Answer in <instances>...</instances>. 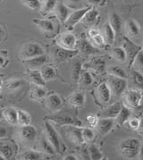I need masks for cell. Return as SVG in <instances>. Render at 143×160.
<instances>
[{
	"instance_id": "ab89813d",
	"label": "cell",
	"mask_w": 143,
	"mask_h": 160,
	"mask_svg": "<svg viewBox=\"0 0 143 160\" xmlns=\"http://www.w3.org/2000/svg\"><path fill=\"white\" fill-rule=\"evenodd\" d=\"M79 81H80V83L81 84L82 86H90L93 82V78L91 73L89 71H83L81 72L80 78H79Z\"/></svg>"
},
{
	"instance_id": "2e32d148",
	"label": "cell",
	"mask_w": 143,
	"mask_h": 160,
	"mask_svg": "<svg viewBox=\"0 0 143 160\" xmlns=\"http://www.w3.org/2000/svg\"><path fill=\"white\" fill-rule=\"evenodd\" d=\"M79 53L78 50H69V49H65L59 47V48H57L54 53V58L57 61V62H63L67 59L74 58L77 54Z\"/></svg>"
},
{
	"instance_id": "8992f818",
	"label": "cell",
	"mask_w": 143,
	"mask_h": 160,
	"mask_svg": "<svg viewBox=\"0 0 143 160\" xmlns=\"http://www.w3.org/2000/svg\"><path fill=\"white\" fill-rule=\"evenodd\" d=\"M44 49L38 43L30 42L23 46L20 51V57L23 60L44 55Z\"/></svg>"
},
{
	"instance_id": "52a82bcc",
	"label": "cell",
	"mask_w": 143,
	"mask_h": 160,
	"mask_svg": "<svg viewBox=\"0 0 143 160\" xmlns=\"http://www.w3.org/2000/svg\"><path fill=\"white\" fill-rule=\"evenodd\" d=\"M143 90H131L124 94V102L129 108H138L142 101Z\"/></svg>"
},
{
	"instance_id": "d4e9b609",
	"label": "cell",
	"mask_w": 143,
	"mask_h": 160,
	"mask_svg": "<svg viewBox=\"0 0 143 160\" xmlns=\"http://www.w3.org/2000/svg\"><path fill=\"white\" fill-rule=\"evenodd\" d=\"M38 150H40L43 153L47 154V155H54L55 154V149L53 146L49 143V141L46 139L45 135L41 136L39 139V143H38Z\"/></svg>"
},
{
	"instance_id": "d6986e66",
	"label": "cell",
	"mask_w": 143,
	"mask_h": 160,
	"mask_svg": "<svg viewBox=\"0 0 143 160\" xmlns=\"http://www.w3.org/2000/svg\"><path fill=\"white\" fill-rule=\"evenodd\" d=\"M122 107H123V103L121 102H117L111 105L101 112V114H100L101 118H113V119H115L116 116L118 115V113L120 112Z\"/></svg>"
},
{
	"instance_id": "f907efd6",
	"label": "cell",
	"mask_w": 143,
	"mask_h": 160,
	"mask_svg": "<svg viewBox=\"0 0 143 160\" xmlns=\"http://www.w3.org/2000/svg\"><path fill=\"white\" fill-rule=\"evenodd\" d=\"M80 155H81V158H83V159H90V155H89V151H88V147L83 146V147L81 148Z\"/></svg>"
},
{
	"instance_id": "cb8c5ba5",
	"label": "cell",
	"mask_w": 143,
	"mask_h": 160,
	"mask_svg": "<svg viewBox=\"0 0 143 160\" xmlns=\"http://www.w3.org/2000/svg\"><path fill=\"white\" fill-rule=\"evenodd\" d=\"M46 96H47V90L43 88V86L33 84V86L32 87V90L30 91L31 99L39 101L40 99L44 98Z\"/></svg>"
},
{
	"instance_id": "5b68a950",
	"label": "cell",
	"mask_w": 143,
	"mask_h": 160,
	"mask_svg": "<svg viewBox=\"0 0 143 160\" xmlns=\"http://www.w3.org/2000/svg\"><path fill=\"white\" fill-rule=\"evenodd\" d=\"M106 84L108 85L111 90V93L115 94L116 96L122 95L127 89V80L124 78L114 76V75H108Z\"/></svg>"
},
{
	"instance_id": "ba28073f",
	"label": "cell",
	"mask_w": 143,
	"mask_h": 160,
	"mask_svg": "<svg viewBox=\"0 0 143 160\" xmlns=\"http://www.w3.org/2000/svg\"><path fill=\"white\" fill-rule=\"evenodd\" d=\"M47 119L53 121L57 124H63V125H72V126H78V127H81L82 125V122H81L78 118L68 114L50 115L47 117Z\"/></svg>"
},
{
	"instance_id": "ffe728a7",
	"label": "cell",
	"mask_w": 143,
	"mask_h": 160,
	"mask_svg": "<svg viewBox=\"0 0 143 160\" xmlns=\"http://www.w3.org/2000/svg\"><path fill=\"white\" fill-rule=\"evenodd\" d=\"M86 96L82 91H75L68 98L69 105L73 108H81L85 103Z\"/></svg>"
},
{
	"instance_id": "9c48e42d",
	"label": "cell",
	"mask_w": 143,
	"mask_h": 160,
	"mask_svg": "<svg viewBox=\"0 0 143 160\" xmlns=\"http://www.w3.org/2000/svg\"><path fill=\"white\" fill-rule=\"evenodd\" d=\"M57 45L62 48L73 50L76 48L77 39L72 32H66L59 35V37L57 39Z\"/></svg>"
},
{
	"instance_id": "603a6c76",
	"label": "cell",
	"mask_w": 143,
	"mask_h": 160,
	"mask_svg": "<svg viewBox=\"0 0 143 160\" xmlns=\"http://www.w3.org/2000/svg\"><path fill=\"white\" fill-rule=\"evenodd\" d=\"M102 36L104 38L105 43L107 45H112L116 40V32L112 29L108 22L105 23L103 26V33Z\"/></svg>"
},
{
	"instance_id": "484cf974",
	"label": "cell",
	"mask_w": 143,
	"mask_h": 160,
	"mask_svg": "<svg viewBox=\"0 0 143 160\" xmlns=\"http://www.w3.org/2000/svg\"><path fill=\"white\" fill-rule=\"evenodd\" d=\"M55 13L56 15L57 16V18L62 23H65V20L67 19V17L69 16V9L65 6L63 3H57V6L55 7Z\"/></svg>"
},
{
	"instance_id": "bcb514c9",
	"label": "cell",
	"mask_w": 143,
	"mask_h": 160,
	"mask_svg": "<svg viewBox=\"0 0 143 160\" xmlns=\"http://www.w3.org/2000/svg\"><path fill=\"white\" fill-rule=\"evenodd\" d=\"M92 41L94 42V44L95 45H97L98 47H100V48H102V47H104L105 46V40L104 38H103V36H102V34L101 33H98L97 35H95V36H93L92 38Z\"/></svg>"
},
{
	"instance_id": "836d02e7",
	"label": "cell",
	"mask_w": 143,
	"mask_h": 160,
	"mask_svg": "<svg viewBox=\"0 0 143 160\" xmlns=\"http://www.w3.org/2000/svg\"><path fill=\"white\" fill-rule=\"evenodd\" d=\"M17 122L21 126L29 125L32 122V117L30 114L23 110H17Z\"/></svg>"
},
{
	"instance_id": "5bb4252c",
	"label": "cell",
	"mask_w": 143,
	"mask_h": 160,
	"mask_svg": "<svg viewBox=\"0 0 143 160\" xmlns=\"http://www.w3.org/2000/svg\"><path fill=\"white\" fill-rule=\"evenodd\" d=\"M115 125V120L113 118H101L98 119V122L95 128L100 135L104 136L107 134Z\"/></svg>"
},
{
	"instance_id": "f546056e",
	"label": "cell",
	"mask_w": 143,
	"mask_h": 160,
	"mask_svg": "<svg viewBox=\"0 0 143 160\" xmlns=\"http://www.w3.org/2000/svg\"><path fill=\"white\" fill-rule=\"evenodd\" d=\"M3 116H4V119H6L10 124H13V125L18 124V122H17V110H15L14 108H10L3 110Z\"/></svg>"
},
{
	"instance_id": "60d3db41",
	"label": "cell",
	"mask_w": 143,
	"mask_h": 160,
	"mask_svg": "<svg viewBox=\"0 0 143 160\" xmlns=\"http://www.w3.org/2000/svg\"><path fill=\"white\" fill-rule=\"evenodd\" d=\"M19 158L23 160H38L41 158V154L38 151L29 150V151H25L22 154Z\"/></svg>"
},
{
	"instance_id": "7bdbcfd3",
	"label": "cell",
	"mask_w": 143,
	"mask_h": 160,
	"mask_svg": "<svg viewBox=\"0 0 143 160\" xmlns=\"http://www.w3.org/2000/svg\"><path fill=\"white\" fill-rule=\"evenodd\" d=\"M81 135H82V139L84 142H91L93 141L95 133L93 132V130L91 128H83L81 129Z\"/></svg>"
},
{
	"instance_id": "9f6ffc18",
	"label": "cell",
	"mask_w": 143,
	"mask_h": 160,
	"mask_svg": "<svg viewBox=\"0 0 143 160\" xmlns=\"http://www.w3.org/2000/svg\"><path fill=\"white\" fill-rule=\"evenodd\" d=\"M138 131L143 132V118L140 119V122H139V127H138Z\"/></svg>"
},
{
	"instance_id": "f5cc1de1",
	"label": "cell",
	"mask_w": 143,
	"mask_h": 160,
	"mask_svg": "<svg viewBox=\"0 0 143 160\" xmlns=\"http://www.w3.org/2000/svg\"><path fill=\"white\" fill-rule=\"evenodd\" d=\"M98 33H100V32L98 31V29H95V28H92V29H91V30L89 31V32H88V34H89V36H90L91 38H92L93 36L97 35V34H98Z\"/></svg>"
},
{
	"instance_id": "277c9868",
	"label": "cell",
	"mask_w": 143,
	"mask_h": 160,
	"mask_svg": "<svg viewBox=\"0 0 143 160\" xmlns=\"http://www.w3.org/2000/svg\"><path fill=\"white\" fill-rule=\"evenodd\" d=\"M123 41H124V44H123L122 48H124L125 54H126V62L128 64V67L131 68V66H133V62L136 58L137 54L139 53V51L143 49V48L141 46H139L133 43L131 39L126 37L123 38Z\"/></svg>"
},
{
	"instance_id": "e575fe53",
	"label": "cell",
	"mask_w": 143,
	"mask_h": 160,
	"mask_svg": "<svg viewBox=\"0 0 143 160\" xmlns=\"http://www.w3.org/2000/svg\"><path fill=\"white\" fill-rule=\"evenodd\" d=\"M29 79L30 81L32 82V84H35V85H39V86H43L45 85L46 82L44 81L43 77L41 75L40 72L37 70L32 71L29 74Z\"/></svg>"
},
{
	"instance_id": "680465c9",
	"label": "cell",
	"mask_w": 143,
	"mask_h": 160,
	"mask_svg": "<svg viewBox=\"0 0 143 160\" xmlns=\"http://www.w3.org/2000/svg\"><path fill=\"white\" fill-rule=\"evenodd\" d=\"M64 160H76L77 158L74 157V156H72V155H68V156H66L65 158H63Z\"/></svg>"
},
{
	"instance_id": "f35d334b",
	"label": "cell",
	"mask_w": 143,
	"mask_h": 160,
	"mask_svg": "<svg viewBox=\"0 0 143 160\" xmlns=\"http://www.w3.org/2000/svg\"><path fill=\"white\" fill-rule=\"evenodd\" d=\"M108 71V73L111 75H114V76L120 77V78H124L126 79L127 78V74L125 72V71L120 67V66H117V65H111L107 68Z\"/></svg>"
},
{
	"instance_id": "d6a6232c",
	"label": "cell",
	"mask_w": 143,
	"mask_h": 160,
	"mask_svg": "<svg viewBox=\"0 0 143 160\" xmlns=\"http://www.w3.org/2000/svg\"><path fill=\"white\" fill-rule=\"evenodd\" d=\"M40 73H41V75H42L45 82L51 81L53 79H55V77H56V70L53 68L52 66H49V65H43L41 67Z\"/></svg>"
},
{
	"instance_id": "44dd1931",
	"label": "cell",
	"mask_w": 143,
	"mask_h": 160,
	"mask_svg": "<svg viewBox=\"0 0 143 160\" xmlns=\"http://www.w3.org/2000/svg\"><path fill=\"white\" fill-rule=\"evenodd\" d=\"M32 22L39 27L40 31L46 33V34H50L55 32V25L52 21L47 19H33Z\"/></svg>"
},
{
	"instance_id": "b9f144b4",
	"label": "cell",
	"mask_w": 143,
	"mask_h": 160,
	"mask_svg": "<svg viewBox=\"0 0 143 160\" xmlns=\"http://www.w3.org/2000/svg\"><path fill=\"white\" fill-rule=\"evenodd\" d=\"M13 148L9 144H5L0 146V156L3 157L4 159H10L13 157Z\"/></svg>"
},
{
	"instance_id": "3957f363",
	"label": "cell",
	"mask_w": 143,
	"mask_h": 160,
	"mask_svg": "<svg viewBox=\"0 0 143 160\" xmlns=\"http://www.w3.org/2000/svg\"><path fill=\"white\" fill-rule=\"evenodd\" d=\"M44 135H45L46 139L49 141V143L53 146L55 151H57L58 153L63 152L62 142H61L58 134L55 128L50 124V122H48L47 121L44 122Z\"/></svg>"
},
{
	"instance_id": "be15d7a7",
	"label": "cell",
	"mask_w": 143,
	"mask_h": 160,
	"mask_svg": "<svg viewBox=\"0 0 143 160\" xmlns=\"http://www.w3.org/2000/svg\"><path fill=\"white\" fill-rule=\"evenodd\" d=\"M1 86H2V80L0 79V88H1Z\"/></svg>"
},
{
	"instance_id": "c3c4849f",
	"label": "cell",
	"mask_w": 143,
	"mask_h": 160,
	"mask_svg": "<svg viewBox=\"0 0 143 160\" xmlns=\"http://www.w3.org/2000/svg\"><path fill=\"white\" fill-rule=\"evenodd\" d=\"M133 65H136L138 67H143V50L141 49V51L137 54L136 58L134 59Z\"/></svg>"
},
{
	"instance_id": "83f0119b",
	"label": "cell",
	"mask_w": 143,
	"mask_h": 160,
	"mask_svg": "<svg viewBox=\"0 0 143 160\" xmlns=\"http://www.w3.org/2000/svg\"><path fill=\"white\" fill-rule=\"evenodd\" d=\"M57 4V0H43L40 2L39 12L42 15H46L52 12Z\"/></svg>"
},
{
	"instance_id": "1f68e13d",
	"label": "cell",
	"mask_w": 143,
	"mask_h": 160,
	"mask_svg": "<svg viewBox=\"0 0 143 160\" xmlns=\"http://www.w3.org/2000/svg\"><path fill=\"white\" fill-rule=\"evenodd\" d=\"M24 86V81L22 79H12L6 82V88L9 91L21 90Z\"/></svg>"
},
{
	"instance_id": "30bf717a",
	"label": "cell",
	"mask_w": 143,
	"mask_h": 160,
	"mask_svg": "<svg viewBox=\"0 0 143 160\" xmlns=\"http://www.w3.org/2000/svg\"><path fill=\"white\" fill-rule=\"evenodd\" d=\"M91 8V7H85V8L78 9V10L70 13L69 16L67 17V19L65 20V23H64L65 27L68 28V29H72L74 26L81 21V19L83 18V16L85 15V13H87Z\"/></svg>"
},
{
	"instance_id": "681fc988",
	"label": "cell",
	"mask_w": 143,
	"mask_h": 160,
	"mask_svg": "<svg viewBox=\"0 0 143 160\" xmlns=\"http://www.w3.org/2000/svg\"><path fill=\"white\" fill-rule=\"evenodd\" d=\"M139 122H140V119L138 118H131L128 120V123H129V126L131 129L132 130H138L139 127Z\"/></svg>"
},
{
	"instance_id": "6125c7cd",
	"label": "cell",
	"mask_w": 143,
	"mask_h": 160,
	"mask_svg": "<svg viewBox=\"0 0 143 160\" xmlns=\"http://www.w3.org/2000/svg\"><path fill=\"white\" fill-rule=\"evenodd\" d=\"M2 119H4V116H3V110L0 108V121H1Z\"/></svg>"
},
{
	"instance_id": "74e56055",
	"label": "cell",
	"mask_w": 143,
	"mask_h": 160,
	"mask_svg": "<svg viewBox=\"0 0 143 160\" xmlns=\"http://www.w3.org/2000/svg\"><path fill=\"white\" fill-rule=\"evenodd\" d=\"M112 56L119 62H122V63L126 62V54H125V51L122 47L114 48L112 49Z\"/></svg>"
},
{
	"instance_id": "ee69618b",
	"label": "cell",
	"mask_w": 143,
	"mask_h": 160,
	"mask_svg": "<svg viewBox=\"0 0 143 160\" xmlns=\"http://www.w3.org/2000/svg\"><path fill=\"white\" fill-rule=\"evenodd\" d=\"M81 68H82V66H81V64L80 62H77L76 64L73 65L71 72L72 78L73 81H75V82H78L79 81L80 75L81 73Z\"/></svg>"
},
{
	"instance_id": "11a10c76",
	"label": "cell",
	"mask_w": 143,
	"mask_h": 160,
	"mask_svg": "<svg viewBox=\"0 0 143 160\" xmlns=\"http://www.w3.org/2000/svg\"><path fill=\"white\" fill-rule=\"evenodd\" d=\"M5 35H6V32H5V30L3 29V27H2V26H0V41L3 39V38L5 37Z\"/></svg>"
},
{
	"instance_id": "7c38bea8",
	"label": "cell",
	"mask_w": 143,
	"mask_h": 160,
	"mask_svg": "<svg viewBox=\"0 0 143 160\" xmlns=\"http://www.w3.org/2000/svg\"><path fill=\"white\" fill-rule=\"evenodd\" d=\"M45 106L51 112H57L63 107V100L57 94H49L45 98Z\"/></svg>"
},
{
	"instance_id": "db71d44e",
	"label": "cell",
	"mask_w": 143,
	"mask_h": 160,
	"mask_svg": "<svg viewBox=\"0 0 143 160\" xmlns=\"http://www.w3.org/2000/svg\"><path fill=\"white\" fill-rule=\"evenodd\" d=\"M7 135V129L5 128L4 126L0 125V139H2V138H5Z\"/></svg>"
},
{
	"instance_id": "816d5d0a",
	"label": "cell",
	"mask_w": 143,
	"mask_h": 160,
	"mask_svg": "<svg viewBox=\"0 0 143 160\" xmlns=\"http://www.w3.org/2000/svg\"><path fill=\"white\" fill-rule=\"evenodd\" d=\"M90 7H95V6H99L102 3V0H85Z\"/></svg>"
},
{
	"instance_id": "7a4b0ae2",
	"label": "cell",
	"mask_w": 143,
	"mask_h": 160,
	"mask_svg": "<svg viewBox=\"0 0 143 160\" xmlns=\"http://www.w3.org/2000/svg\"><path fill=\"white\" fill-rule=\"evenodd\" d=\"M37 137V130L34 126L22 125L17 132V140L23 146H32Z\"/></svg>"
},
{
	"instance_id": "6f0895ef",
	"label": "cell",
	"mask_w": 143,
	"mask_h": 160,
	"mask_svg": "<svg viewBox=\"0 0 143 160\" xmlns=\"http://www.w3.org/2000/svg\"><path fill=\"white\" fill-rule=\"evenodd\" d=\"M138 157H139V159L143 160V147H141V146L140 148V150H139V153H138Z\"/></svg>"
},
{
	"instance_id": "7402d4cb",
	"label": "cell",
	"mask_w": 143,
	"mask_h": 160,
	"mask_svg": "<svg viewBox=\"0 0 143 160\" xmlns=\"http://www.w3.org/2000/svg\"><path fill=\"white\" fill-rule=\"evenodd\" d=\"M131 117V110L129 108H127L126 106L122 107V108L120 110V112L118 113V115L115 118V122L116 123L118 126H123L125 122H128V120Z\"/></svg>"
},
{
	"instance_id": "4316f807",
	"label": "cell",
	"mask_w": 143,
	"mask_h": 160,
	"mask_svg": "<svg viewBox=\"0 0 143 160\" xmlns=\"http://www.w3.org/2000/svg\"><path fill=\"white\" fill-rule=\"evenodd\" d=\"M98 15H99V13H98V10L91 7V9L85 13V15L81 22L85 25H91L97 21V19L98 18Z\"/></svg>"
},
{
	"instance_id": "6da1fadb",
	"label": "cell",
	"mask_w": 143,
	"mask_h": 160,
	"mask_svg": "<svg viewBox=\"0 0 143 160\" xmlns=\"http://www.w3.org/2000/svg\"><path fill=\"white\" fill-rule=\"evenodd\" d=\"M141 148V142L137 139L130 138L125 139L120 142L118 149L121 156L126 159H133L138 157V153Z\"/></svg>"
},
{
	"instance_id": "ac0fdd59",
	"label": "cell",
	"mask_w": 143,
	"mask_h": 160,
	"mask_svg": "<svg viewBox=\"0 0 143 160\" xmlns=\"http://www.w3.org/2000/svg\"><path fill=\"white\" fill-rule=\"evenodd\" d=\"M84 67L88 69H91L97 73L102 74L106 72V62L102 58H95L91 59L88 64L84 65Z\"/></svg>"
},
{
	"instance_id": "d590c367",
	"label": "cell",
	"mask_w": 143,
	"mask_h": 160,
	"mask_svg": "<svg viewBox=\"0 0 143 160\" xmlns=\"http://www.w3.org/2000/svg\"><path fill=\"white\" fill-rule=\"evenodd\" d=\"M88 151L90 155V159L92 160H100L103 158V154L100 151L98 146L95 144H91L88 147Z\"/></svg>"
},
{
	"instance_id": "91938a15",
	"label": "cell",
	"mask_w": 143,
	"mask_h": 160,
	"mask_svg": "<svg viewBox=\"0 0 143 160\" xmlns=\"http://www.w3.org/2000/svg\"><path fill=\"white\" fill-rule=\"evenodd\" d=\"M68 4L70 5H74V4H78L81 2V0H65Z\"/></svg>"
},
{
	"instance_id": "8d00e7d4",
	"label": "cell",
	"mask_w": 143,
	"mask_h": 160,
	"mask_svg": "<svg viewBox=\"0 0 143 160\" xmlns=\"http://www.w3.org/2000/svg\"><path fill=\"white\" fill-rule=\"evenodd\" d=\"M131 80L133 84L138 88V90H143V74L139 71H132L131 72Z\"/></svg>"
},
{
	"instance_id": "4fadbf2b",
	"label": "cell",
	"mask_w": 143,
	"mask_h": 160,
	"mask_svg": "<svg viewBox=\"0 0 143 160\" xmlns=\"http://www.w3.org/2000/svg\"><path fill=\"white\" fill-rule=\"evenodd\" d=\"M47 62H48V58L45 54L39 56V57H35V58L23 60L24 65L26 66L28 69L32 71L38 70L39 68L42 67L43 65H45V64H47Z\"/></svg>"
},
{
	"instance_id": "e0dca14e",
	"label": "cell",
	"mask_w": 143,
	"mask_h": 160,
	"mask_svg": "<svg viewBox=\"0 0 143 160\" xmlns=\"http://www.w3.org/2000/svg\"><path fill=\"white\" fill-rule=\"evenodd\" d=\"M76 48H77V50L81 53H82L83 55L86 56H90V55H93V54H96L98 53V50L97 48H95L93 46L91 45V43L85 39V38H81L80 39L79 41H77L76 43Z\"/></svg>"
},
{
	"instance_id": "7dc6e473",
	"label": "cell",
	"mask_w": 143,
	"mask_h": 160,
	"mask_svg": "<svg viewBox=\"0 0 143 160\" xmlns=\"http://www.w3.org/2000/svg\"><path fill=\"white\" fill-rule=\"evenodd\" d=\"M86 122H88V124L91 127H96L97 123L98 122V118L97 115H89L86 117Z\"/></svg>"
},
{
	"instance_id": "4dcf8cb0",
	"label": "cell",
	"mask_w": 143,
	"mask_h": 160,
	"mask_svg": "<svg viewBox=\"0 0 143 160\" xmlns=\"http://www.w3.org/2000/svg\"><path fill=\"white\" fill-rule=\"evenodd\" d=\"M108 23L110 24L114 32H116V35L121 32L122 29V19L121 17L117 14L116 13H113L109 17V22Z\"/></svg>"
},
{
	"instance_id": "94428289",
	"label": "cell",
	"mask_w": 143,
	"mask_h": 160,
	"mask_svg": "<svg viewBox=\"0 0 143 160\" xmlns=\"http://www.w3.org/2000/svg\"><path fill=\"white\" fill-rule=\"evenodd\" d=\"M4 64H5V59L2 57H0V66H3Z\"/></svg>"
},
{
	"instance_id": "9a60e30c",
	"label": "cell",
	"mask_w": 143,
	"mask_h": 160,
	"mask_svg": "<svg viewBox=\"0 0 143 160\" xmlns=\"http://www.w3.org/2000/svg\"><path fill=\"white\" fill-rule=\"evenodd\" d=\"M96 94H97V98L99 100V102H101L102 104H106L109 102L112 93L106 82H102L97 87Z\"/></svg>"
},
{
	"instance_id": "8fae6325",
	"label": "cell",
	"mask_w": 143,
	"mask_h": 160,
	"mask_svg": "<svg viewBox=\"0 0 143 160\" xmlns=\"http://www.w3.org/2000/svg\"><path fill=\"white\" fill-rule=\"evenodd\" d=\"M65 134L68 139V141L74 145H81L84 141L81 135V129L78 126H72L70 125L65 131Z\"/></svg>"
},
{
	"instance_id": "f6af8a7d",
	"label": "cell",
	"mask_w": 143,
	"mask_h": 160,
	"mask_svg": "<svg viewBox=\"0 0 143 160\" xmlns=\"http://www.w3.org/2000/svg\"><path fill=\"white\" fill-rule=\"evenodd\" d=\"M22 3L26 6L27 7L36 10V9H39L40 7V1L39 0H21Z\"/></svg>"
},
{
	"instance_id": "f1b7e54d",
	"label": "cell",
	"mask_w": 143,
	"mask_h": 160,
	"mask_svg": "<svg viewBox=\"0 0 143 160\" xmlns=\"http://www.w3.org/2000/svg\"><path fill=\"white\" fill-rule=\"evenodd\" d=\"M125 32L128 37H135L140 33V27L135 21L130 20L125 22Z\"/></svg>"
}]
</instances>
